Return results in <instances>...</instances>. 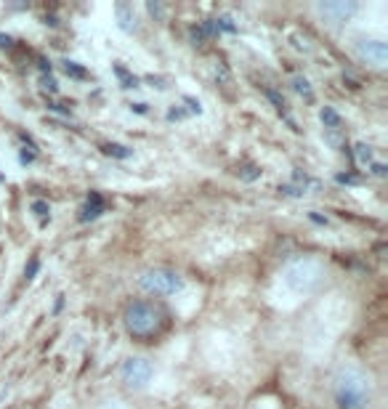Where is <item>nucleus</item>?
<instances>
[{
	"label": "nucleus",
	"instance_id": "f257e3e1",
	"mask_svg": "<svg viewBox=\"0 0 388 409\" xmlns=\"http://www.w3.org/2000/svg\"><path fill=\"white\" fill-rule=\"evenodd\" d=\"M122 324L136 340H152L165 330L167 314L155 300H134L122 311Z\"/></svg>",
	"mask_w": 388,
	"mask_h": 409
},
{
	"label": "nucleus",
	"instance_id": "f03ea898",
	"mask_svg": "<svg viewBox=\"0 0 388 409\" xmlns=\"http://www.w3.org/2000/svg\"><path fill=\"white\" fill-rule=\"evenodd\" d=\"M372 401V383L370 377L348 369L335 383V404L338 409H367Z\"/></svg>",
	"mask_w": 388,
	"mask_h": 409
},
{
	"label": "nucleus",
	"instance_id": "7ed1b4c3",
	"mask_svg": "<svg viewBox=\"0 0 388 409\" xmlns=\"http://www.w3.org/2000/svg\"><path fill=\"white\" fill-rule=\"evenodd\" d=\"M139 285H141V290L152 292V295H176L184 288V277L178 271H173V268L155 266V268H146L144 274L139 277Z\"/></svg>",
	"mask_w": 388,
	"mask_h": 409
},
{
	"label": "nucleus",
	"instance_id": "20e7f679",
	"mask_svg": "<svg viewBox=\"0 0 388 409\" xmlns=\"http://www.w3.org/2000/svg\"><path fill=\"white\" fill-rule=\"evenodd\" d=\"M155 375V364L146 359V356H131L125 359L120 367V380L125 388L131 391H141V388L149 386V380Z\"/></svg>",
	"mask_w": 388,
	"mask_h": 409
},
{
	"label": "nucleus",
	"instance_id": "39448f33",
	"mask_svg": "<svg viewBox=\"0 0 388 409\" xmlns=\"http://www.w3.org/2000/svg\"><path fill=\"white\" fill-rule=\"evenodd\" d=\"M322 279V266L311 258H303V261H295V263L288 268V285L298 292H306V290L317 288Z\"/></svg>",
	"mask_w": 388,
	"mask_h": 409
},
{
	"label": "nucleus",
	"instance_id": "423d86ee",
	"mask_svg": "<svg viewBox=\"0 0 388 409\" xmlns=\"http://www.w3.org/2000/svg\"><path fill=\"white\" fill-rule=\"evenodd\" d=\"M356 54L362 61L377 66V69H383L388 64V43L380 37H359L356 40Z\"/></svg>",
	"mask_w": 388,
	"mask_h": 409
},
{
	"label": "nucleus",
	"instance_id": "0eeeda50",
	"mask_svg": "<svg viewBox=\"0 0 388 409\" xmlns=\"http://www.w3.org/2000/svg\"><path fill=\"white\" fill-rule=\"evenodd\" d=\"M317 11L330 24H346L359 11V3L356 0H324V3L317 6Z\"/></svg>",
	"mask_w": 388,
	"mask_h": 409
},
{
	"label": "nucleus",
	"instance_id": "6e6552de",
	"mask_svg": "<svg viewBox=\"0 0 388 409\" xmlns=\"http://www.w3.org/2000/svg\"><path fill=\"white\" fill-rule=\"evenodd\" d=\"M104 208H107V205H104V197H101L99 191H90L88 199H86V205L80 208V215H78V218H80L83 223H86V221H96L101 213H104Z\"/></svg>",
	"mask_w": 388,
	"mask_h": 409
},
{
	"label": "nucleus",
	"instance_id": "1a4fd4ad",
	"mask_svg": "<svg viewBox=\"0 0 388 409\" xmlns=\"http://www.w3.org/2000/svg\"><path fill=\"white\" fill-rule=\"evenodd\" d=\"M114 13H117V24H120L122 32H134L136 30L134 6H128V3H117V6H114Z\"/></svg>",
	"mask_w": 388,
	"mask_h": 409
},
{
	"label": "nucleus",
	"instance_id": "9d476101",
	"mask_svg": "<svg viewBox=\"0 0 388 409\" xmlns=\"http://www.w3.org/2000/svg\"><path fill=\"white\" fill-rule=\"evenodd\" d=\"M319 120L324 122V131H341V125H343V117H341L333 107H322Z\"/></svg>",
	"mask_w": 388,
	"mask_h": 409
},
{
	"label": "nucleus",
	"instance_id": "9b49d317",
	"mask_svg": "<svg viewBox=\"0 0 388 409\" xmlns=\"http://www.w3.org/2000/svg\"><path fill=\"white\" fill-rule=\"evenodd\" d=\"M293 88L298 90L306 101H314V88H311V83L303 78V75H295V78H293Z\"/></svg>",
	"mask_w": 388,
	"mask_h": 409
},
{
	"label": "nucleus",
	"instance_id": "f8f14e48",
	"mask_svg": "<svg viewBox=\"0 0 388 409\" xmlns=\"http://www.w3.org/2000/svg\"><path fill=\"white\" fill-rule=\"evenodd\" d=\"M101 152L110 157H117V160H128V157L134 155V149H128V146H122V144H104L101 146Z\"/></svg>",
	"mask_w": 388,
	"mask_h": 409
},
{
	"label": "nucleus",
	"instance_id": "ddd939ff",
	"mask_svg": "<svg viewBox=\"0 0 388 409\" xmlns=\"http://www.w3.org/2000/svg\"><path fill=\"white\" fill-rule=\"evenodd\" d=\"M114 75L120 78V83H122V88H139V78L136 75H131L128 69L122 64H114Z\"/></svg>",
	"mask_w": 388,
	"mask_h": 409
},
{
	"label": "nucleus",
	"instance_id": "4468645a",
	"mask_svg": "<svg viewBox=\"0 0 388 409\" xmlns=\"http://www.w3.org/2000/svg\"><path fill=\"white\" fill-rule=\"evenodd\" d=\"M61 66H64L67 78H75V80H86V78H88V72H86V69H83L78 61H69V59H64V61H61Z\"/></svg>",
	"mask_w": 388,
	"mask_h": 409
},
{
	"label": "nucleus",
	"instance_id": "2eb2a0df",
	"mask_svg": "<svg viewBox=\"0 0 388 409\" xmlns=\"http://www.w3.org/2000/svg\"><path fill=\"white\" fill-rule=\"evenodd\" d=\"M354 149H356L354 152L356 162H362V165H370V162H372V146L370 144H356Z\"/></svg>",
	"mask_w": 388,
	"mask_h": 409
},
{
	"label": "nucleus",
	"instance_id": "dca6fc26",
	"mask_svg": "<svg viewBox=\"0 0 388 409\" xmlns=\"http://www.w3.org/2000/svg\"><path fill=\"white\" fill-rule=\"evenodd\" d=\"M33 213L35 215H40V223H48V218H51V208H48V202H43V199H35Z\"/></svg>",
	"mask_w": 388,
	"mask_h": 409
},
{
	"label": "nucleus",
	"instance_id": "f3484780",
	"mask_svg": "<svg viewBox=\"0 0 388 409\" xmlns=\"http://www.w3.org/2000/svg\"><path fill=\"white\" fill-rule=\"evenodd\" d=\"M37 271H40V258L33 255V258H30V263L24 266V279H27V282H33V279L37 277Z\"/></svg>",
	"mask_w": 388,
	"mask_h": 409
},
{
	"label": "nucleus",
	"instance_id": "a211bd4d",
	"mask_svg": "<svg viewBox=\"0 0 388 409\" xmlns=\"http://www.w3.org/2000/svg\"><path fill=\"white\" fill-rule=\"evenodd\" d=\"M264 93H266V99L271 101V104H274V107H277V109H279V114H285V107H288V104H285V99L279 96L277 90L269 88V85H266V88H264Z\"/></svg>",
	"mask_w": 388,
	"mask_h": 409
},
{
	"label": "nucleus",
	"instance_id": "6ab92c4d",
	"mask_svg": "<svg viewBox=\"0 0 388 409\" xmlns=\"http://www.w3.org/2000/svg\"><path fill=\"white\" fill-rule=\"evenodd\" d=\"M237 176L242 178V181H255V178H261V167L255 165H242L237 170Z\"/></svg>",
	"mask_w": 388,
	"mask_h": 409
},
{
	"label": "nucleus",
	"instance_id": "aec40b11",
	"mask_svg": "<svg viewBox=\"0 0 388 409\" xmlns=\"http://www.w3.org/2000/svg\"><path fill=\"white\" fill-rule=\"evenodd\" d=\"M216 27H218V32H229V35L237 32V24L232 22V16H218V19H216Z\"/></svg>",
	"mask_w": 388,
	"mask_h": 409
},
{
	"label": "nucleus",
	"instance_id": "412c9836",
	"mask_svg": "<svg viewBox=\"0 0 388 409\" xmlns=\"http://www.w3.org/2000/svg\"><path fill=\"white\" fill-rule=\"evenodd\" d=\"M324 138H327V144H333L335 149H348L346 141L341 138V131H324Z\"/></svg>",
	"mask_w": 388,
	"mask_h": 409
},
{
	"label": "nucleus",
	"instance_id": "4be33fe9",
	"mask_svg": "<svg viewBox=\"0 0 388 409\" xmlns=\"http://www.w3.org/2000/svg\"><path fill=\"white\" fill-rule=\"evenodd\" d=\"M279 194H285V197H303V194H306V189L293 186V184H285V186H279Z\"/></svg>",
	"mask_w": 388,
	"mask_h": 409
},
{
	"label": "nucleus",
	"instance_id": "5701e85b",
	"mask_svg": "<svg viewBox=\"0 0 388 409\" xmlns=\"http://www.w3.org/2000/svg\"><path fill=\"white\" fill-rule=\"evenodd\" d=\"M189 40H192V45H202L208 37H205V32L200 30V24H194L192 30H189Z\"/></svg>",
	"mask_w": 388,
	"mask_h": 409
},
{
	"label": "nucleus",
	"instance_id": "b1692460",
	"mask_svg": "<svg viewBox=\"0 0 388 409\" xmlns=\"http://www.w3.org/2000/svg\"><path fill=\"white\" fill-rule=\"evenodd\" d=\"M200 30H202V32H205V37H216V35H218L216 19H205V22H200Z\"/></svg>",
	"mask_w": 388,
	"mask_h": 409
},
{
	"label": "nucleus",
	"instance_id": "393cba45",
	"mask_svg": "<svg viewBox=\"0 0 388 409\" xmlns=\"http://www.w3.org/2000/svg\"><path fill=\"white\" fill-rule=\"evenodd\" d=\"M146 11L152 13L155 19H165V8H163V3H146Z\"/></svg>",
	"mask_w": 388,
	"mask_h": 409
},
{
	"label": "nucleus",
	"instance_id": "a878e982",
	"mask_svg": "<svg viewBox=\"0 0 388 409\" xmlns=\"http://www.w3.org/2000/svg\"><path fill=\"white\" fill-rule=\"evenodd\" d=\"M40 85H43V90H51V93L59 90V83H56L51 75H43V78H40Z\"/></svg>",
	"mask_w": 388,
	"mask_h": 409
},
{
	"label": "nucleus",
	"instance_id": "bb28decb",
	"mask_svg": "<svg viewBox=\"0 0 388 409\" xmlns=\"http://www.w3.org/2000/svg\"><path fill=\"white\" fill-rule=\"evenodd\" d=\"M370 170H372V176H377V178H386V173H388V167L383 165V162H370Z\"/></svg>",
	"mask_w": 388,
	"mask_h": 409
},
{
	"label": "nucleus",
	"instance_id": "cd10ccee",
	"mask_svg": "<svg viewBox=\"0 0 388 409\" xmlns=\"http://www.w3.org/2000/svg\"><path fill=\"white\" fill-rule=\"evenodd\" d=\"M335 181H338V184H359V178L351 176V173H338Z\"/></svg>",
	"mask_w": 388,
	"mask_h": 409
},
{
	"label": "nucleus",
	"instance_id": "c85d7f7f",
	"mask_svg": "<svg viewBox=\"0 0 388 409\" xmlns=\"http://www.w3.org/2000/svg\"><path fill=\"white\" fill-rule=\"evenodd\" d=\"M0 48H3V51L13 48V37H11V35H3V32H0Z\"/></svg>",
	"mask_w": 388,
	"mask_h": 409
},
{
	"label": "nucleus",
	"instance_id": "c756f323",
	"mask_svg": "<svg viewBox=\"0 0 388 409\" xmlns=\"http://www.w3.org/2000/svg\"><path fill=\"white\" fill-rule=\"evenodd\" d=\"M184 104H189V109L192 112H197V114H200L202 112V104L197 99H192V96H187V99H184Z\"/></svg>",
	"mask_w": 388,
	"mask_h": 409
},
{
	"label": "nucleus",
	"instance_id": "7c9ffc66",
	"mask_svg": "<svg viewBox=\"0 0 388 409\" xmlns=\"http://www.w3.org/2000/svg\"><path fill=\"white\" fill-rule=\"evenodd\" d=\"M146 83H152V85H155V88H160V90L167 88L165 80H163V78H155V75H149V78H146Z\"/></svg>",
	"mask_w": 388,
	"mask_h": 409
},
{
	"label": "nucleus",
	"instance_id": "2f4dec72",
	"mask_svg": "<svg viewBox=\"0 0 388 409\" xmlns=\"http://www.w3.org/2000/svg\"><path fill=\"white\" fill-rule=\"evenodd\" d=\"M187 117V112L184 109H170L167 112V120H184Z\"/></svg>",
	"mask_w": 388,
	"mask_h": 409
},
{
	"label": "nucleus",
	"instance_id": "473e14b6",
	"mask_svg": "<svg viewBox=\"0 0 388 409\" xmlns=\"http://www.w3.org/2000/svg\"><path fill=\"white\" fill-rule=\"evenodd\" d=\"M19 160H22L24 165H30V162H35V152H27V149H22V155H19Z\"/></svg>",
	"mask_w": 388,
	"mask_h": 409
},
{
	"label": "nucleus",
	"instance_id": "72a5a7b5",
	"mask_svg": "<svg viewBox=\"0 0 388 409\" xmlns=\"http://www.w3.org/2000/svg\"><path fill=\"white\" fill-rule=\"evenodd\" d=\"M131 112H136V114H146V104H131Z\"/></svg>",
	"mask_w": 388,
	"mask_h": 409
},
{
	"label": "nucleus",
	"instance_id": "f704fd0d",
	"mask_svg": "<svg viewBox=\"0 0 388 409\" xmlns=\"http://www.w3.org/2000/svg\"><path fill=\"white\" fill-rule=\"evenodd\" d=\"M309 218H311V221H314V223H322V226L327 223V218H324V215H319V213H311Z\"/></svg>",
	"mask_w": 388,
	"mask_h": 409
},
{
	"label": "nucleus",
	"instance_id": "c9c22d12",
	"mask_svg": "<svg viewBox=\"0 0 388 409\" xmlns=\"http://www.w3.org/2000/svg\"><path fill=\"white\" fill-rule=\"evenodd\" d=\"M64 309V295H56V306H54V314H59V311Z\"/></svg>",
	"mask_w": 388,
	"mask_h": 409
},
{
	"label": "nucleus",
	"instance_id": "e433bc0d",
	"mask_svg": "<svg viewBox=\"0 0 388 409\" xmlns=\"http://www.w3.org/2000/svg\"><path fill=\"white\" fill-rule=\"evenodd\" d=\"M37 64H40V69H43V75H45V72H48V75H51V61H45V59H40V61H37Z\"/></svg>",
	"mask_w": 388,
	"mask_h": 409
},
{
	"label": "nucleus",
	"instance_id": "4c0bfd02",
	"mask_svg": "<svg viewBox=\"0 0 388 409\" xmlns=\"http://www.w3.org/2000/svg\"><path fill=\"white\" fill-rule=\"evenodd\" d=\"M43 22L48 24V27H56V24H59V19H56V16H43Z\"/></svg>",
	"mask_w": 388,
	"mask_h": 409
}]
</instances>
